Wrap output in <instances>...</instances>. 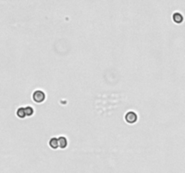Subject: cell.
Here are the masks:
<instances>
[{"mask_svg":"<svg viewBox=\"0 0 185 173\" xmlns=\"http://www.w3.org/2000/svg\"><path fill=\"white\" fill-rule=\"evenodd\" d=\"M33 99L36 103H42L45 99V93L42 90H35L33 94Z\"/></svg>","mask_w":185,"mask_h":173,"instance_id":"1","label":"cell"},{"mask_svg":"<svg viewBox=\"0 0 185 173\" xmlns=\"http://www.w3.org/2000/svg\"><path fill=\"white\" fill-rule=\"evenodd\" d=\"M126 121L129 124H134L137 121V115L134 111H128L125 116Z\"/></svg>","mask_w":185,"mask_h":173,"instance_id":"2","label":"cell"},{"mask_svg":"<svg viewBox=\"0 0 185 173\" xmlns=\"http://www.w3.org/2000/svg\"><path fill=\"white\" fill-rule=\"evenodd\" d=\"M173 20L176 24H181L183 21V16L181 13L179 12H175L173 14Z\"/></svg>","mask_w":185,"mask_h":173,"instance_id":"3","label":"cell"},{"mask_svg":"<svg viewBox=\"0 0 185 173\" xmlns=\"http://www.w3.org/2000/svg\"><path fill=\"white\" fill-rule=\"evenodd\" d=\"M58 141H59V146H60V148L61 149H64L67 147V145H68V140L66 137L64 136H60L58 137Z\"/></svg>","mask_w":185,"mask_h":173,"instance_id":"4","label":"cell"},{"mask_svg":"<svg viewBox=\"0 0 185 173\" xmlns=\"http://www.w3.org/2000/svg\"><path fill=\"white\" fill-rule=\"evenodd\" d=\"M49 145H50V147L52 148V149H57L58 147H60L59 146V141H58V138L56 137H52L50 141H49Z\"/></svg>","mask_w":185,"mask_h":173,"instance_id":"5","label":"cell"},{"mask_svg":"<svg viewBox=\"0 0 185 173\" xmlns=\"http://www.w3.org/2000/svg\"><path fill=\"white\" fill-rule=\"evenodd\" d=\"M16 115L18 116V117L20 118H24L26 116V114H25V109L24 107H19L16 111Z\"/></svg>","mask_w":185,"mask_h":173,"instance_id":"6","label":"cell"},{"mask_svg":"<svg viewBox=\"0 0 185 173\" xmlns=\"http://www.w3.org/2000/svg\"><path fill=\"white\" fill-rule=\"evenodd\" d=\"M25 109V114H26V116H31L33 114V108L32 107V106H26V107H24Z\"/></svg>","mask_w":185,"mask_h":173,"instance_id":"7","label":"cell"}]
</instances>
